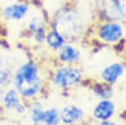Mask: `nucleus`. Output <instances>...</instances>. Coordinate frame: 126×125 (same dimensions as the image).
<instances>
[{
    "mask_svg": "<svg viewBox=\"0 0 126 125\" xmlns=\"http://www.w3.org/2000/svg\"><path fill=\"white\" fill-rule=\"evenodd\" d=\"M8 85H11V69L10 67L0 69V99H1L4 89Z\"/></svg>",
    "mask_w": 126,
    "mask_h": 125,
    "instance_id": "obj_15",
    "label": "nucleus"
},
{
    "mask_svg": "<svg viewBox=\"0 0 126 125\" xmlns=\"http://www.w3.org/2000/svg\"><path fill=\"white\" fill-rule=\"evenodd\" d=\"M32 1H38V0H32Z\"/></svg>",
    "mask_w": 126,
    "mask_h": 125,
    "instance_id": "obj_22",
    "label": "nucleus"
},
{
    "mask_svg": "<svg viewBox=\"0 0 126 125\" xmlns=\"http://www.w3.org/2000/svg\"><path fill=\"white\" fill-rule=\"evenodd\" d=\"M30 14V4L28 1H16L1 10V17L7 22H22Z\"/></svg>",
    "mask_w": 126,
    "mask_h": 125,
    "instance_id": "obj_11",
    "label": "nucleus"
},
{
    "mask_svg": "<svg viewBox=\"0 0 126 125\" xmlns=\"http://www.w3.org/2000/svg\"><path fill=\"white\" fill-rule=\"evenodd\" d=\"M93 125H118V124L114 120H108V121H97V122H94Z\"/></svg>",
    "mask_w": 126,
    "mask_h": 125,
    "instance_id": "obj_18",
    "label": "nucleus"
},
{
    "mask_svg": "<svg viewBox=\"0 0 126 125\" xmlns=\"http://www.w3.org/2000/svg\"><path fill=\"white\" fill-rule=\"evenodd\" d=\"M126 35V23L119 21H97L93 26V37L101 45L118 47Z\"/></svg>",
    "mask_w": 126,
    "mask_h": 125,
    "instance_id": "obj_5",
    "label": "nucleus"
},
{
    "mask_svg": "<svg viewBox=\"0 0 126 125\" xmlns=\"http://www.w3.org/2000/svg\"><path fill=\"white\" fill-rule=\"evenodd\" d=\"M118 11H119V21L126 23V0H118Z\"/></svg>",
    "mask_w": 126,
    "mask_h": 125,
    "instance_id": "obj_16",
    "label": "nucleus"
},
{
    "mask_svg": "<svg viewBox=\"0 0 126 125\" xmlns=\"http://www.w3.org/2000/svg\"><path fill=\"white\" fill-rule=\"evenodd\" d=\"M26 19L28 21H26L25 30H23L26 40L33 47L44 45V39L48 28H49V17H47L45 14L34 13Z\"/></svg>",
    "mask_w": 126,
    "mask_h": 125,
    "instance_id": "obj_6",
    "label": "nucleus"
},
{
    "mask_svg": "<svg viewBox=\"0 0 126 125\" xmlns=\"http://www.w3.org/2000/svg\"><path fill=\"white\" fill-rule=\"evenodd\" d=\"M91 91L93 94V96L97 98V99H112L114 96V87L104 84L101 81L93 83L91 85Z\"/></svg>",
    "mask_w": 126,
    "mask_h": 125,
    "instance_id": "obj_14",
    "label": "nucleus"
},
{
    "mask_svg": "<svg viewBox=\"0 0 126 125\" xmlns=\"http://www.w3.org/2000/svg\"><path fill=\"white\" fill-rule=\"evenodd\" d=\"M67 40L60 32H58L55 28H51V26L48 28L47 35H45V39H44V45L47 48V51L55 54L58 50H60L63 47V44Z\"/></svg>",
    "mask_w": 126,
    "mask_h": 125,
    "instance_id": "obj_13",
    "label": "nucleus"
},
{
    "mask_svg": "<svg viewBox=\"0 0 126 125\" xmlns=\"http://www.w3.org/2000/svg\"><path fill=\"white\" fill-rule=\"evenodd\" d=\"M3 117H4V111H3V109H1V106H0V121L3 120Z\"/></svg>",
    "mask_w": 126,
    "mask_h": 125,
    "instance_id": "obj_20",
    "label": "nucleus"
},
{
    "mask_svg": "<svg viewBox=\"0 0 126 125\" xmlns=\"http://www.w3.org/2000/svg\"><path fill=\"white\" fill-rule=\"evenodd\" d=\"M0 106L4 111V116L8 114L16 118H23L28 114L29 110V102H26L19 92L15 89L14 87L8 85V87L4 89L3 95H1V99H0Z\"/></svg>",
    "mask_w": 126,
    "mask_h": 125,
    "instance_id": "obj_7",
    "label": "nucleus"
},
{
    "mask_svg": "<svg viewBox=\"0 0 126 125\" xmlns=\"http://www.w3.org/2000/svg\"><path fill=\"white\" fill-rule=\"evenodd\" d=\"M11 87L15 88L26 102H30L45 95L48 89L47 76L43 73V67L37 61L29 58L11 69Z\"/></svg>",
    "mask_w": 126,
    "mask_h": 125,
    "instance_id": "obj_1",
    "label": "nucleus"
},
{
    "mask_svg": "<svg viewBox=\"0 0 126 125\" xmlns=\"http://www.w3.org/2000/svg\"><path fill=\"white\" fill-rule=\"evenodd\" d=\"M89 121L85 110L74 103H67L60 109V122L62 125H74Z\"/></svg>",
    "mask_w": 126,
    "mask_h": 125,
    "instance_id": "obj_12",
    "label": "nucleus"
},
{
    "mask_svg": "<svg viewBox=\"0 0 126 125\" xmlns=\"http://www.w3.org/2000/svg\"><path fill=\"white\" fill-rule=\"evenodd\" d=\"M26 120L29 125H62L60 109L56 106H47L44 96L29 102Z\"/></svg>",
    "mask_w": 126,
    "mask_h": 125,
    "instance_id": "obj_4",
    "label": "nucleus"
},
{
    "mask_svg": "<svg viewBox=\"0 0 126 125\" xmlns=\"http://www.w3.org/2000/svg\"><path fill=\"white\" fill-rule=\"evenodd\" d=\"M74 125H89V122L86 121V122H81V124H74Z\"/></svg>",
    "mask_w": 126,
    "mask_h": 125,
    "instance_id": "obj_21",
    "label": "nucleus"
},
{
    "mask_svg": "<svg viewBox=\"0 0 126 125\" xmlns=\"http://www.w3.org/2000/svg\"><path fill=\"white\" fill-rule=\"evenodd\" d=\"M119 45H121V48H122V50H126V35H125V37H123L122 43H121ZM122 50H121V51H122Z\"/></svg>",
    "mask_w": 126,
    "mask_h": 125,
    "instance_id": "obj_19",
    "label": "nucleus"
},
{
    "mask_svg": "<svg viewBox=\"0 0 126 125\" xmlns=\"http://www.w3.org/2000/svg\"><path fill=\"white\" fill-rule=\"evenodd\" d=\"M126 73V65L123 61H115L106 65L99 73V80L111 87H115Z\"/></svg>",
    "mask_w": 126,
    "mask_h": 125,
    "instance_id": "obj_9",
    "label": "nucleus"
},
{
    "mask_svg": "<svg viewBox=\"0 0 126 125\" xmlns=\"http://www.w3.org/2000/svg\"><path fill=\"white\" fill-rule=\"evenodd\" d=\"M49 89L69 94V91L81 87L84 83V72L78 65H55L47 73Z\"/></svg>",
    "mask_w": 126,
    "mask_h": 125,
    "instance_id": "obj_3",
    "label": "nucleus"
},
{
    "mask_svg": "<svg viewBox=\"0 0 126 125\" xmlns=\"http://www.w3.org/2000/svg\"><path fill=\"white\" fill-rule=\"evenodd\" d=\"M4 67H8V65H7V56L4 54V50L0 47V69H4Z\"/></svg>",
    "mask_w": 126,
    "mask_h": 125,
    "instance_id": "obj_17",
    "label": "nucleus"
},
{
    "mask_svg": "<svg viewBox=\"0 0 126 125\" xmlns=\"http://www.w3.org/2000/svg\"><path fill=\"white\" fill-rule=\"evenodd\" d=\"M117 114V104L112 99H97L92 109L91 120L93 122L114 120Z\"/></svg>",
    "mask_w": 126,
    "mask_h": 125,
    "instance_id": "obj_10",
    "label": "nucleus"
},
{
    "mask_svg": "<svg viewBox=\"0 0 126 125\" xmlns=\"http://www.w3.org/2000/svg\"><path fill=\"white\" fill-rule=\"evenodd\" d=\"M54 55L58 65H78L82 58V51L77 43L66 41Z\"/></svg>",
    "mask_w": 126,
    "mask_h": 125,
    "instance_id": "obj_8",
    "label": "nucleus"
},
{
    "mask_svg": "<svg viewBox=\"0 0 126 125\" xmlns=\"http://www.w3.org/2000/svg\"><path fill=\"white\" fill-rule=\"evenodd\" d=\"M49 26L60 32L67 41L78 43L86 35V19L81 10L71 3H64L49 17Z\"/></svg>",
    "mask_w": 126,
    "mask_h": 125,
    "instance_id": "obj_2",
    "label": "nucleus"
}]
</instances>
